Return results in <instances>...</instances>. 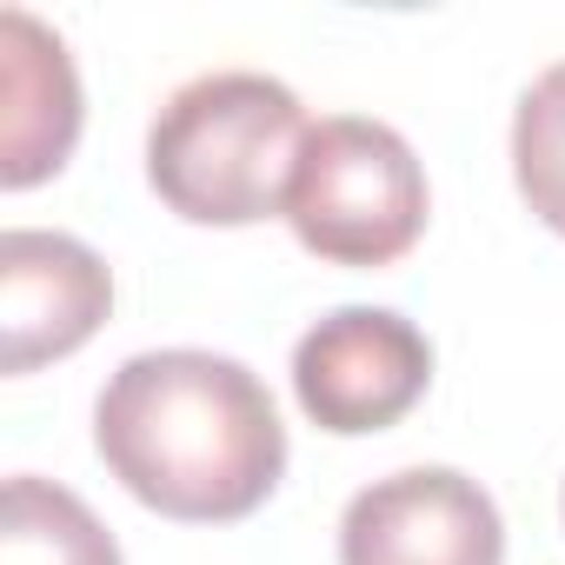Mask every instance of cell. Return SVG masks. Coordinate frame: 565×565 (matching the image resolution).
Masks as SVG:
<instances>
[{
	"instance_id": "cell-1",
	"label": "cell",
	"mask_w": 565,
	"mask_h": 565,
	"mask_svg": "<svg viewBox=\"0 0 565 565\" xmlns=\"http://www.w3.org/2000/svg\"><path fill=\"white\" fill-rule=\"evenodd\" d=\"M107 472L180 525H226L273 499L287 426L253 366L200 347L134 353L94 399Z\"/></svg>"
},
{
	"instance_id": "cell-2",
	"label": "cell",
	"mask_w": 565,
	"mask_h": 565,
	"mask_svg": "<svg viewBox=\"0 0 565 565\" xmlns=\"http://www.w3.org/2000/svg\"><path fill=\"white\" fill-rule=\"evenodd\" d=\"M307 107L287 81L226 67L173 87L147 127V180L193 226H253L287 213L307 147Z\"/></svg>"
},
{
	"instance_id": "cell-3",
	"label": "cell",
	"mask_w": 565,
	"mask_h": 565,
	"mask_svg": "<svg viewBox=\"0 0 565 565\" xmlns=\"http://www.w3.org/2000/svg\"><path fill=\"white\" fill-rule=\"evenodd\" d=\"M426 167L399 127L366 114H327L307 127L287 186V226L307 253L333 266H393L426 233Z\"/></svg>"
},
{
	"instance_id": "cell-4",
	"label": "cell",
	"mask_w": 565,
	"mask_h": 565,
	"mask_svg": "<svg viewBox=\"0 0 565 565\" xmlns=\"http://www.w3.org/2000/svg\"><path fill=\"white\" fill-rule=\"evenodd\" d=\"M433 386L426 333L393 307H340L294 347V393L320 433L360 439L399 426Z\"/></svg>"
},
{
	"instance_id": "cell-5",
	"label": "cell",
	"mask_w": 565,
	"mask_h": 565,
	"mask_svg": "<svg viewBox=\"0 0 565 565\" xmlns=\"http://www.w3.org/2000/svg\"><path fill=\"white\" fill-rule=\"evenodd\" d=\"M340 565H505V525L459 466H406L340 512Z\"/></svg>"
},
{
	"instance_id": "cell-6",
	"label": "cell",
	"mask_w": 565,
	"mask_h": 565,
	"mask_svg": "<svg viewBox=\"0 0 565 565\" xmlns=\"http://www.w3.org/2000/svg\"><path fill=\"white\" fill-rule=\"evenodd\" d=\"M114 307L107 259L47 226L0 233V366L34 373L47 360L81 353Z\"/></svg>"
},
{
	"instance_id": "cell-7",
	"label": "cell",
	"mask_w": 565,
	"mask_h": 565,
	"mask_svg": "<svg viewBox=\"0 0 565 565\" xmlns=\"http://www.w3.org/2000/svg\"><path fill=\"white\" fill-rule=\"evenodd\" d=\"M81 140V74L67 41L28 8H0V186H41Z\"/></svg>"
},
{
	"instance_id": "cell-8",
	"label": "cell",
	"mask_w": 565,
	"mask_h": 565,
	"mask_svg": "<svg viewBox=\"0 0 565 565\" xmlns=\"http://www.w3.org/2000/svg\"><path fill=\"white\" fill-rule=\"evenodd\" d=\"M0 565H120V545L81 492L14 472L0 492Z\"/></svg>"
},
{
	"instance_id": "cell-9",
	"label": "cell",
	"mask_w": 565,
	"mask_h": 565,
	"mask_svg": "<svg viewBox=\"0 0 565 565\" xmlns=\"http://www.w3.org/2000/svg\"><path fill=\"white\" fill-rule=\"evenodd\" d=\"M512 180L525 193V206L565 233V61L545 67L512 114Z\"/></svg>"
}]
</instances>
